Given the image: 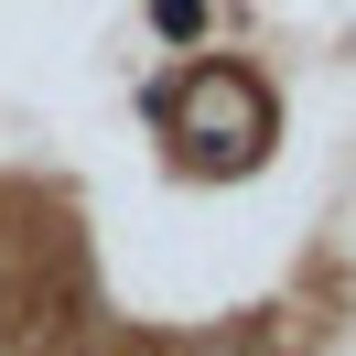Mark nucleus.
I'll return each instance as SVG.
<instances>
[{
	"label": "nucleus",
	"instance_id": "f257e3e1",
	"mask_svg": "<svg viewBox=\"0 0 356 356\" xmlns=\"http://www.w3.org/2000/svg\"><path fill=\"white\" fill-rule=\"evenodd\" d=\"M162 11V33H195V0H152Z\"/></svg>",
	"mask_w": 356,
	"mask_h": 356
}]
</instances>
